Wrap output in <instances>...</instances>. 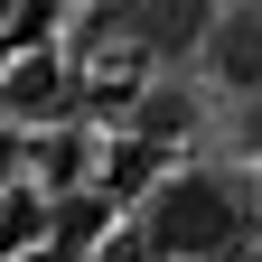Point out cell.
<instances>
[{
  "mask_svg": "<svg viewBox=\"0 0 262 262\" xmlns=\"http://www.w3.org/2000/svg\"><path fill=\"white\" fill-rule=\"evenodd\" d=\"M141 234H150V253H159V262H206V253H234V234H244V196H234V178L178 169V178H159V187H150Z\"/></svg>",
  "mask_w": 262,
  "mask_h": 262,
  "instance_id": "cell-1",
  "label": "cell"
},
{
  "mask_svg": "<svg viewBox=\"0 0 262 262\" xmlns=\"http://www.w3.org/2000/svg\"><path fill=\"white\" fill-rule=\"evenodd\" d=\"M206 75L225 84V94H244V103H262V10H215V28H206Z\"/></svg>",
  "mask_w": 262,
  "mask_h": 262,
  "instance_id": "cell-2",
  "label": "cell"
},
{
  "mask_svg": "<svg viewBox=\"0 0 262 262\" xmlns=\"http://www.w3.org/2000/svg\"><path fill=\"white\" fill-rule=\"evenodd\" d=\"M131 38H141V56H196L215 28V0H131Z\"/></svg>",
  "mask_w": 262,
  "mask_h": 262,
  "instance_id": "cell-3",
  "label": "cell"
},
{
  "mask_svg": "<svg viewBox=\"0 0 262 262\" xmlns=\"http://www.w3.org/2000/svg\"><path fill=\"white\" fill-rule=\"evenodd\" d=\"M178 131H187V103H178V94L141 103V141H178Z\"/></svg>",
  "mask_w": 262,
  "mask_h": 262,
  "instance_id": "cell-4",
  "label": "cell"
},
{
  "mask_svg": "<svg viewBox=\"0 0 262 262\" xmlns=\"http://www.w3.org/2000/svg\"><path fill=\"white\" fill-rule=\"evenodd\" d=\"M0 178H10V131H0Z\"/></svg>",
  "mask_w": 262,
  "mask_h": 262,
  "instance_id": "cell-5",
  "label": "cell"
},
{
  "mask_svg": "<svg viewBox=\"0 0 262 262\" xmlns=\"http://www.w3.org/2000/svg\"><path fill=\"white\" fill-rule=\"evenodd\" d=\"M244 10H262V0H244Z\"/></svg>",
  "mask_w": 262,
  "mask_h": 262,
  "instance_id": "cell-6",
  "label": "cell"
}]
</instances>
